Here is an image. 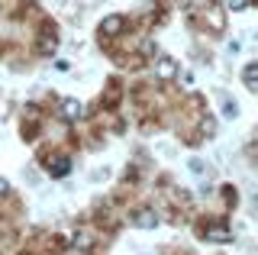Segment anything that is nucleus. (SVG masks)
Wrapping results in <instances>:
<instances>
[{"label":"nucleus","mask_w":258,"mask_h":255,"mask_svg":"<svg viewBox=\"0 0 258 255\" xmlns=\"http://www.w3.org/2000/svg\"><path fill=\"white\" fill-rule=\"evenodd\" d=\"M123 26H126V20H123V17H107V20L100 23V36H116Z\"/></svg>","instance_id":"2"},{"label":"nucleus","mask_w":258,"mask_h":255,"mask_svg":"<svg viewBox=\"0 0 258 255\" xmlns=\"http://www.w3.org/2000/svg\"><path fill=\"white\" fill-rule=\"evenodd\" d=\"M155 75L161 78V81H168V78L177 75V65H174L171 58H158V61H155Z\"/></svg>","instance_id":"3"},{"label":"nucleus","mask_w":258,"mask_h":255,"mask_svg":"<svg viewBox=\"0 0 258 255\" xmlns=\"http://www.w3.org/2000/svg\"><path fill=\"white\" fill-rule=\"evenodd\" d=\"M61 116H64V119H78V116H81V103H78V100H64V103H61Z\"/></svg>","instance_id":"7"},{"label":"nucleus","mask_w":258,"mask_h":255,"mask_svg":"<svg viewBox=\"0 0 258 255\" xmlns=\"http://www.w3.org/2000/svg\"><path fill=\"white\" fill-rule=\"evenodd\" d=\"M190 171L194 174H204V162H200V158H194V162H190Z\"/></svg>","instance_id":"11"},{"label":"nucleus","mask_w":258,"mask_h":255,"mask_svg":"<svg viewBox=\"0 0 258 255\" xmlns=\"http://www.w3.org/2000/svg\"><path fill=\"white\" fill-rule=\"evenodd\" d=\"M133 223H136L139 229H155V226H158V217H155V210H139V213L133 217Z\"/></svg>","instance_id":"1"},{"label":"nucleus","mask_w":258,"mask_h":255,"mask_svg":"<svg viewBox=\"0 0 258 255\" xmlns=\"http://www.w3.org/2000/svg\"><path fill=\"white\" fill-rule=\"evenodd\" d=\"M242 78H245V87H248V91H255V87H258V65H248L245 71H242Z\"/></svg>","instance_id":"8"},{"label":"nucleus","mask_w":258,"mask_h":255,"mask_svg":"<svg viewBox=\"0 0 258 255\" xmlns=\"http://www.w3.org/2000/svg\"><path fill=\"white\" fill-rule=\"evenodd\" d=\"M207 20H210V26L220 33V29L226 26V13H223V7H207Z\"/></svg>","instance_id":"4"},{"label":"nucleus","mask_w":258,"mask_h":255,"mask_svg":"<svg viewBox=\"0 0 258 255\" xmlns=\"http://www.w3.org/2000/svg\"><path fill=\"white\" fill-rule=\"evenodd\" d=\"M48 171H52L55 178H61V174L71 171V162H68V158H55V162H48Z\"/></svg>","instance_id":"6"},{"label":"nucleus","mask_w":258,"mask_h":255,"mask_svg":"<svg viewBox=\"0 0 258 255\" xmlns=\"http://www.w3.org/2000/svg\"><path fill=\"white\" fill-rule=\"evenodd\" d=\"M248 4H252V0H226V7H229V10H245Z\"/></svg>","instance_id":"10"},{"label":"nucleus","mask_w":258,"mask_h":255,"mask_svg":"<svg viewBox=\"0 0 258 255\" xmlns=\"http://www.w3.org/2000/svg\"><path fill=\"white\" fill-rule=\"evenodd\" d=\"M204 236L210 239V242H229V239H232V233H229L226 226H207Z\"/></svg>","instance_id":"5"},{"label":"nucleus","mask_w":258,"mask_h":255,"mask_svg":"<svg viewBox=\"0 0 258 255\" xmlns=\"http://www.w3.org/2000/svg\"><path fill=\"white\" fill-rule=\"evenodd\" d=\"M223 116H229V119H236V116H239L236 100H223Z\"/></svg>","instance_id":"9"},{"label":"nucleus","mask_w":258,"mask_h":255,"mask_svg":"<svg viewBox=\"0 0 258 255\" xmlns=\"http://www.w3.org/2000/svg\"><path fill=\"white\" fill-rule=\"evenodd\" d=\"M0 194H7V181L4 178H0Z\"/></svg>","instance_id":"12"}]
</instances>
